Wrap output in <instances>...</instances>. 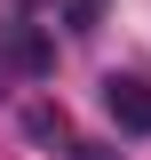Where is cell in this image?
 Segmentation results:
<instances>
[{
	"label": "cell",
	"instance_id": "cell-1",
	"mask_svg": "<svg viewBox=\"0 0 151 160\" xmlns=\"http://www.w3.org/2000/svg\"><path fill=\"white\" fill-rule=\"evenodd\" d=\"M103 104H112V120H119V128L151 136V80H135V72H112V80H103Z\"/></svg>",
	"mask_w": 151,
	"mask_h": 160
}]
</instances>
